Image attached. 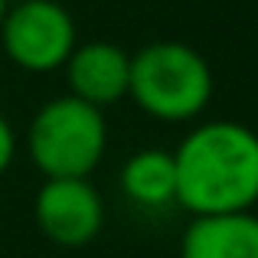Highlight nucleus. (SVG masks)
Listing matches in <instances>:
<instances>
[{"label":"nucleus","instance_id":"9","mask_svg":"<svg viewBox=\"0 0 258 258\" xmlns=\"http://www.w3.org/2000/svg\"><path fill=\"white\" fill-rule=\"evenodd\" d=\"M13 157H17V131H13V124L0 114V176L10 170Z\"/></svg>","mask_w":258,"mask_h":258},{"label":"nucleus","instance_id":"3","mask_svg":"<svg viewBox=\"0 0 258 258\" xmlns=\"http://www.w3.org/2000/svg\"><path fill=\"white\" fill-rule=\"evenodd\" d=\"M108 151L105 111L76 95H59L33 114L26 127V154L46 180L92 176Z\"/></svg>","mask_w":258,"mask_h":258},{"label":"nucleus","instance_id":"1","mask_svg":"<svg viewBox=\"0 0 258 258\" xmlns=\"http://www.w3.org/2000/svg\"><path fill=\"white\" fill-rule=\"evenodd\" d=\"M176 206L189 216L252 213L258 203V134L242 121H203L173 151Z\"/></svg>","mask_w":258,"mask_h":258},{"label":"nucleus","instance_id":"7","mask_svg":"<svg viewBox=\"0 0 258 258\" xmlns=\"http://www.w3.org/2000/svg\"><path fill=\"white\" fill-rule=\"evenodd\" d=\"M180 258H258V216H193L183 229Z\"/></svg>","mask_w":258,"mask_h":258},{"label":"nucleus","instance_id":"10","mask_svg":"<svg viewBox=\"0 0 258 258\" xmlns=\"http://www.w3.org/2000/svg\"><path fill=\"white\" fill-rule=\"evenodd\" d=\"M7 7H10V0H0V20H4V13H7Z\"/></svg>","mask_w":258,"mask_h":258},{"label":"nucleus","instance_id":"5","mask_svg":"<svg viewBox=\"0 0 258 258\" xmlns=\"http://www.w3.org/2000/svg\"><path fill=\"white\" fill-rule=\"evenodd\" d=\"M33 219L59 248H85L105 229V200L88 176L43 180L33 196Z\"/></svg>","mask_w":258,"mask_h":258},{"label":"nucleus","instance_id":"6","mask_svg":"<svg viewBox=\"0 0 258 258\" xmlns=\"http://www.w3.org/2000/svg\"><path fill=\"white\" fill-rule=\"evenodd\" d=\"M62 69H66V82H69V95L101 108V111L127 95L131 56L118 43L92 39V43L76 46Z\"/></svg>","mask_w":258,"mask_h":258},{"label":"nucleus","instance_id":"4","mask_svg":"<svg viewBox=\"0 0 258 258\" xmlns=\"http://www.w3.org/2000/svg\"><path fill=\"white\" fill-rule=\"evenodd\" d=\"M76 20L56 0H20L0 20V43L23 72H56L76 49Z\"/></svg>","mask_w":258,"mask_h":258},{"label":"nucleus","instance_id":"2","mask_svg":"<svg viewBox=\"0 0 258 258\" xmlns=\"http://www.w3.org/2000/svg\"><path fill=\"white\" fill-rule=\"evenodd\" d=\"M127 98L151 118L183 124L206 111L213 98V69L193 46L160 39L131 56Z\"/></svg>","mask_w":258,"mask_h":258},{"label":"nucleus","instance_id":"8","mask_svg":"<svg viewBox=\"0 0 258 258\" xmlns=\"http://www.w3.org/2000/svg\"><path fill=\"white\" fill-rule=\"evenodd\" d=\"M121 193L141 209H167L176 203V167L173 151L141 147L124 160L118 173Z\"/></svg>","mask_w":258,"mask_h":258}]
</instances>
